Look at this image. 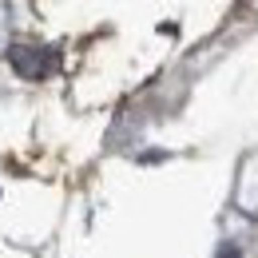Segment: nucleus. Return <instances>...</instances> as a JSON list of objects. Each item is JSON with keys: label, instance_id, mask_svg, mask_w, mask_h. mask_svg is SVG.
Returning a JSON list of instances; mask_svg holds the SVG:
<instances>
[{"label": "nucleus", "instance_id": "obj_1", "mask_svg": "<svg viewBox=\"0 0 258 258\" xmlns=\"http://www.w3.org/2000/svg\"><path fill=\"white\" fill-rule=\"evenodd\" d=\"M8 60H12V68H16L24 80H40V76L48 72V52H40V48H24V44H16V48L8 52Z\"/></svg>", "mask_w": 258, "mask_h": 258}, {"label": "nucleus", "instance_id": "obj_2", "mask_svg": "<svg viewBox=\"0 0 258 258\" xmlns=\"http://www.w3.org/2000/svg\"><path fill=\"white\" fill-rule=\"evenodd\" d=\"M215 258H242V250H238V242H223Z\"/></svg>", "mask_w": 258, "mask_h": 258}]
</instances>
